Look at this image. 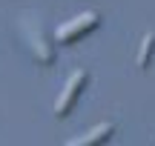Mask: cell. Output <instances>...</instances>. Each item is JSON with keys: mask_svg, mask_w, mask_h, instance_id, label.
Listing matches in <instances>:
<instances>
[{"mask_svg": "<svg viewBox=\"0 0 155 146\" xmlns=\"http://www.w3.org/2000/svg\"><path fill=\"white\" fill-rule=\"evenodd\" d=\"M17 32H20L29 55H32L40 66H52V63H55V43L58 40L43 29V23H40L38 17H23Z\"/></svg>", "mask_w": 155, "mask_h": 146, "instance_id": "obj_1", "label": "cell"}, {"mask_svg": "<svg viewBox=\"0 0 155 146\" xmlns=\"http://www.w3.org/2000/svg\"><path fill=\"white\" fill-rule=\"evenodd\" d=\"M86 86H89V72L86 69H75V72L66 78V83H63L61 95H58V100H55V115L58 118H69V115H72L75 103L81 100V95H83Z\"/></svg>", "mask_w": 155, "mask_h": 146, "instance_id": "obj_3", "label": "cell"}, {"mask_svg": "<svg viewBox=\"0 0 155 146\" xmlns=\"http://www.w3.org/2000/svg\"><path fill=\"white\" fill-rule=\"evenodd\" d=\"M112 135H115V123L104 120V123H95L89 132H83L81 138H72L69 146H104L112 141Z\"/></svg>", "mask_w": 155, "mask_h": 146, "instance_id": "obj_4", "label": "cell"}, {"mask_svg": "<svg viewBox=\"0 0 155 146\" xmlns=\"http://www.w3.org/2000/svg\"><path fill=\"white\" fill-rule=\"evenodd\" d=\"M152 55H155V32H147L141 37V46H138V55H135V66L141 72H147L152 63Z\"/></svg>", "mask_w": 155, "mask_h": 146, "instance_id": "obj_5", "label": "cell"}, {"mask_svg": "<svg viewBox=\"0 0 155 146\" xmlns=\"http://www.w3.org/2000/svg\"><path fill=\"white\" fill-rule=\"evenodd\" d=\"M98 26H101V11H95V9L81 11V14H75V17H72V20H66L63 26H58L55 40H58L61 46H72V43H78L81 37L92 34Z\"/></svg>", "mask_w": 155, "mask_h": 146, "instance_id": "obj_2", "label": "cell"}]
</instances>
